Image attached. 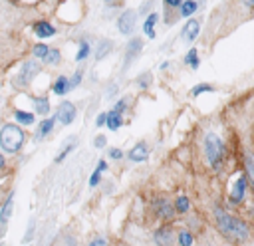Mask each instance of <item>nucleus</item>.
<instances>
[{
	"mask_svg": "<svg viewBox=\"0 0 254 246\" xmlns=\"http://www.w3.org/2000/svg\"><path fill=\"white\" fill-rule=\"evenodd\" d=\"M214 87L210 85V83H198V85H194L192 89H190V95L192 97H196V95H200V93H204V91H212Z\"/></svg>",
	"mask_w": 254,
	"mask_h": 246,
	"instance_id": "28",
	"label": "nucleus"
},
{
	"mask_svg": "<svg viewBox=\"0 0 254 246\" xmlns=\"http://www.w3.org/2000/svg\"><path fill=\"white\" fill-rule=\"evenodd\" d=\"M87 246H107V240H105L103 236H97V238H93Z\"/></svg>",
	"mask_w": 254,
	"mask_h": 246,
	"instance_id": "37",
	"label": "nucleus"
},
{
	"mask_svg": "<svg viewBox=\"0 0 254 246\" xmlns=\"http://www.w3.org/2000/svg\"><path fill=\"white\" fill-rule=\"evenodd\" d=\"M2 167H4V157L0 155V169H2Z\"/></svg>",
	"mask_w": 254,
	"mask_h": 246,
	"instance_id": "45",
	"label": "nucleus"
},
{
	"mask_svg": "<svg viewBox=\"0 0 254 246\" xmlns=\"http://www.w3.org/2000/svg\"><path fill=\"white\" fill-rule=\"evenodd\" d=\"M109 157H111L113 161H119V159L123 157V153H121V149H109Z\"/></svg>",
	"mask_w": 254,
	"mask_h": 246,
	"instance_id": "38",
	"label": "nucleus"
},
{
	"mask_svg": "<svg viewBox=\"0 0 254 246\" xmlns=\"http://www.w3.org/2000/svg\"><path fill=\"white\" fill-rule=\"evenodd\" d=\"M14 117H16L18 123H24V125H32L34 123V113H28V111H22V109H16Z\"/></svg>",
	"mask_w": 254,
	"mask_h": 246,
	"instance_id": "22",
	"label": "nucleus"
},
{
	"mask_svg": "<svg viewBox=\"0 0 254 246\" xmlns=\"http://www.w3.org/2000/svg\"><path fill=\"white\" fill-rule=\"evenodd\" d=\"M67 89H69V79H67L65 75H60V77L54 81V93L64 95V93H67Z\"/></svg>",
	"mask_w": 254,
	"mask_h": 246,
	"instance_id": "18",
	"label": "nucleus"
},
{
	"mask_svg": "<svg viewBox=\"0 0 254 246\" xmlns=\"http://www.w3.org/2000/svg\"><path fill=\"white\" fill-rule=\"evenodd\" d=\"M242 2H244L246 6H252V0H242Z\"/></svg>",
	"mask_w": 254,
	"mask_h": 246,
	"instance_id": "46",
	"label": "nucleus"
},
{
	"mask_svg": "<svg viewBox=\"0 0 254 246\" xmlns=\"http://www.w3.org/2000/svg\"><path fill=\"white\" fill-rule=\"evenodd\" d=\"M135 22H137V14L133 10H125L117 20V28L121 34H131L135 30Z\"/></svg>",
	"mask_w": 254,
	"mask_h": 246,
	"instance_id": "6",
	"label": "nucleus"
},
{
	"mask_svg": "<svg viewBox=\"0 0 254 246\" xmlns=\"http://www.w3.org/2000/svg\"><path fill=\"white\" fill-rule=\"evenodd\" d=\"M34 234V220L30 222V226H28V232H26V236H24V242H30V236Z\"/></svg>",
	"mask_w": 254,
	"mask_h": 246,
	"instance_id": "41",
	"label": "nucleus"
},
{
	"mask_svg": "<svg viewBox=\"0 0 254 246\" xmlns=\"http://www.w3.org/2000/svg\"><path fill=\"white\" fill-rule=\"evenodd\" d=\"M214 220H216L218 230L222 234H226L228 238H234V240H246L248 238V226L240 218H236V216L216 208L214 210Z\"/></svg>",
	"mask_w": 254,
	"mask_h": 246,
	"instance_id": "1",
	"label": "nucleus"
},
{
	"mask_svg": "<svg viewBox=\"0 0 254 246\" xmlns=\"http://www.w3.org/2000/svg\"><path fill=\"white\" fill-rule=\"evenodd\" d=\"M147 145L145 143H137L131 151H129V161H133V163H141V161H147Z\"/></svg>",
	"mask_w": 254,
	"mask_h": 246,
	"instance_id": "13",
	"label": "nucleus"
},
{
	"mask_svg": "<svg viewBox=\"0 0 254 246\" xmlns=\"http://www.w3.org/2000/svg\"><path fill=\"white\" fill-rule=\"evenodd\" d=\"M60 60H62V54H60V50H54V48H50L48 54H46V58H44V62L50 63V65H58Z\"/></svg>",
	"mask_w": 254,
	"mask_h": 246,
	"instance_id": "23",
	"label": "nucleus"
},
{
	"mask_svg": "<svg viewBox=\"0 0 254 246\" xmlns=\"http://www.w3.org/2000/svg\"><path fill=\"white\" fill-rule=\"evenodd\" d=\"M32 101H34L36 111H38L40 115H46V113L50 111V99H48V97H34Z\"/></svg>",
	"mask_w": 254,
	"mask_h": 246,
	"instance_id": "21",
	"label": "nucleus"
},
{
	"mask_svg": "<svg viewBox=\"0 0 254 246\" xmlns=\"http://www.w3.org/2000/svg\"><path fill=\"white\" fill-rule=\"evenodd\" d=\"M196 0H183L181 6H179V16L183 18H190L194 12H196Z\"/></svg>",
	"mask_w": 254,
	"mask_h": 246,
	"instance_id": "16",
	"label": "nucleus"
},
{
	"mask_svg": "<svg viewBox=\"0 0 254 246\" xmlns=\"http://www.w3.org/2000/svg\"><path fill=\"white\" fill-rule=\"evenodd\" d=\"M87 56H89V44H87V42H81V44H79V50H77V54H75V62H83Z\"/></svg>",
	"mask_w": 254,
	"mask_h": 246,
	"instance_id": "27",
	"label": "nucleus"
},
{
	"mask_svg": "<svg viewBox=\"0 0 254 246\" xmlns=\"http://www.w3.org/2000/svg\"><path fill=\"white\" fill-rule=\"evenodd\" d=\"M81 75H83V71H81V69H77V71L73 73V77L69 79V89H73V87H77V85L81 83Z\"/></svg>",
	"mask_w": 254,
	"mask_h": 246,
	"instance_id": "31",
	"label": "nucleus"
},
{
	"mask_svg": "<svg viewBox=\"0 0 254 246\" xmlns=\"http://www.w3.org/2000/svg\"><path fill=\"white\" fill-rule=\"evenodd\" d=\"M153 240H155L157 246H171L173 244V230L169 226H161V228L155 230Z\"/></svg>",
	"mask_w": 254,
	"mask_h": 246,
	"instance_id": "9",
	"label": "nucleus"
},
{
	"mask_svg": "<svg viewBox=\"0 0 254 246\" xmlns=\"http://www.w3.org/2000/svg\"><path fill=\"white\" fill-rule=\"evenodd\" d=\"M38 73H40V63H38L36 60H28V62H24L22 69L18 71L14 83H16V85H28Z\"/></svg>",
	"mask_w": 254,
	"mask_h": 246,
	"instance_id": "4",
	"label": "nucleus"
},
{
	"mask_svg": "<svg viewBox=\"0 0 254 246\" xmlns=\"http://www.w3.org/2000/svg\"><path fill=\"white\" fill-rule=\"evenodd\" d=\"M73 119H75V105H73L71 101H64V103L58 107L54 121H58V123H62V125H69Z\"/></svg>",
	"mask_w": 254,
	"mask_h": 246,
	"instance_id": "5",
	"label": "nucleus"
},
{
	"mask_svg": "<svg viewBox=\"0 0 254 246\" xmlns=\"http://www.w3.org/2000/svg\"><path fill=\"white\" fill-rule=\"evenodd\" d=\"M34 34L38 38H50L56 34V28L50 24V22H36L34 24Z\"/></svg>",
	"mask_w": 254,
	"mask_h": 246,
	"instance_id": "14",
	"label": "nucleus"
},
{
	"mask_svg": "<svg viewBox=\"0 0 254 246\" xmlns=\"http://www.w3.org/2000/svg\"><path fill=\"white\" fill-rule=\"evenodd\" d=\"M157 20H159V14L157 12H151L149 16H147V20H145V24H143V28H145V34L149 36V38H155V24H157Z\"/></svg>",
	"mask_w": 254,
	"mask_h": 246,
	"instance_id": "17",
	"label": "nucleus"
},
{
	"mask_svg": "<svg viewBox=\"0 0 254 246\" xmlns=\"http://www.w3.org/2000/svg\"><path fill=\"white\" fill-rule=\"evenodd\" d=\"M153 4H155V0H147V2H143V4L139 6V12H141V14H147V12H151Z\"/></svg>",
	"mask_w": 254,
	"mask_h": 246,
	"instance_id": "35",
	"label": "nucleus"
},
{
	"mask_svg": "<svg viewBox=\"0 0 254 246\" xmlns=\"http://www.w3.org/2000/svg\"><path fill=\"white\" fill-rule=\"evenodd\" d=\"M24 131L14 125V123H6L2 129H0V145L6 153H16L22 149L24 145Z\"/></svg>",
	"mask_w": 254,
	"mask_h": 246,
	"instance_id": "2",
	"label": "nucleus"
},
{
	"mask_svg": "<svg viewBox=\"0 0 254 246\" xmlns=\"http://www.w3.org/2000/svg\"><path fill=\"white\" fill-rule=\"evenodd\" d=\"M52 129H54V119H44L42 123H40V127H38V139H44V137H48L50 133H52Z\"/></svg>",
	"mask_w": 254,
	"mask_h": 246,
	"instance_id": "19",
	"label": "nucleus"
},
{
	"mask_svg": "<svg viewBox=\"0 0 254 246\" xmlns=\"http://www.w3.org/2000/svg\"><path fill=\"white\" fill-rule=\"evenodd\" d=\"M244 194H246V179L244 177H238L236 183H234V186H232V192H230V202L232 204H240L242 198H244Z\"/></svg>",
	"mask_w": 254,
	"mask_h": 246,
	"instance_id": "8",
	"label": "nucleus"
},
{
	"mask_svg": "<svg viewBox=\"0 0 254 246\" xmlns=\"http://www.w3.org/2000/svg\"><path fill=\"white\" fill-rule=\"evenodd\" d=\"M115 93H117V85H115V83H113V85H111V87H109V89H107V93H105V97H113V95H115Z\"/></svg>",
	"mask_w": 254,
	"mask_h": 246,
	"instance_id": "42",
	"label": "nucleus"
},
{
	"mask_svg": "<svg viewBox=\"0 0 254 246\" xmlns=\"http://www.w3.org/2000/svg\"><path fill=\"white\" fill-rule=\"evenodd\" d=\"M192 242H194V238H192V234L189 230H181L179 232V246H192Z\"/></svg>",
	"mask_w": 254,
	"mask_h": 246,
	"instance_id": "25",
	"label": "nucleus"
},
{
	"mask_svg": "<svg viewBox=\"0 0 254 246\" xmlns=\"http://www.w3.org/2000/svg\"><path fill=\"white\" fill-rule=\"evenodd\" d=\"M105 125H107L111 131H117V129L123 125V117H121V113H117L115 109H111L109 113H105Z\"/></svg>",
	"mask_w": 254,
	"mask_h": 246,
	"instance_id": "15",
	"label": "nucleus"
},
{
	"mask_svg": "<svg viewBox=\"0 0 254 246\" xmlns=\"http://www.w3.org/2000/svg\"><path fill=\"white\" fill-rule=\"evenodd\" d=\"M12 204H14V192H10V194H8L6 202H4V204H2V208H0V232H4V228H6L8 220H10Z\"/></svg>",
	"mask_w": 254,
	"mask_h": 246,
	"instance_id": "11",
	"label": "nucleus"
},
{
	"mask_svg": "<svg viewBox=\"0 0 254 246\" xmlns=\"http://www.w3.org/2000/svg\"><path fill=\"white\" fill-rule=\"evenodd\" d=\"M95 125H97V127H101V125H105V113H101V115L97 117V121H95Z\"/></svg>",
	"mask_w": 254,
	"mask_h": 246,
	"instance_id": "43",
	"label": "nucleus"
},
{
	"mask_svg": "<svg viewBox=\"0 0 254 246\" xmlns=\"http://www.w3.org/2000/svg\"><path fill=\"white\" fill-rule=\"evenodd\" d=\"M137 83H139L141 87H149V85H151V73H143V75L137 79Z\"/></svg>",
	"mask_w": 254,
	"mask_h": 246,
	"instance_id": "34",
	"label": "nucleus"
},
{
	"mask_svg": "<svg viewBox=\"0 0 254 246\" xmlns=\"http://www.w3.org/2000/svg\"><path fill=\"white\" fill-rule=\"evenodd\" d=\"M189 208H190V202H189L187 196H179V198L175 200V210H177V212H187Z\"/></svg>",
	"mask_w": 254,
	"mask_h": 246,
	"instance_id": "26",
	"label": "nucleus"
},
{
	"mask_svg": "<svg viewBox=\"0 0 254 246\" xmlns=\"http://www.w3.org/2000/svg\"><path fill=\"white\" fill-rule=\"evenodd\" d=\"M95 171H99V173L107 171V163H105V161H99V165H97V169H95Z\"/></svg>",
	"mask_w": 254,
	"mask_h": 246,
	"instance_id": "44",
	"label": "nucleus"
},
{
	"mask_svg": "<svg viewBox=\"0 0 254 246\" xmlns=\"http://www.w3.org/2000/svg\"><path fill=\"white\" fill-rule=\"evenodd\" d=\"M153 206H155V212H157L161 218H173V216H175V206H173L169 200H165V198H157Z\"/></svg>",
	"mask_w": 254,
	"mask_h": 246,
	"instance_id": "10",
	"label": "nucleus"
},
{
	"mask_svg": "<svg viewBox=\"0 0 254 246\" xmlns=\"http://www.w3.org/2000/svg\"><path fill=\"white\" fill-rule=\"evenodd\" d=\"M48 50H50L48 44H36V46H34V56L40 58V60H44L46 54H48Z\"/></svg>",
	"mask_w": 254,
	"mask_h": 246,
	"instance_id": "29",
	"label": "nucleus"
},
{
	"mask_svg": "<svg viewBox=\"0 0 254 246\" xmlns=\"http://www.w3.org/2000/svg\"><path fill=\"white\" fill-rule=\"evenodd\" d=\"M93 145H95L97 149H101V147H105V137H103V135H97V137L93 139Z\"/></svg>",
	"mask_w": 254,
	"mask_h": 246,
	"instance_id": "39",
	"label": "nucleus"
},
{
	"mask_svg": "<svg viewBox=\"0 0 254 246\" xmlns=\"http://www.w3.org/2000/svg\"><path fill=\"white\" fill-rule=\"evenodd\" d=\"M141 50H143V40L141 38H133L127 44V48H125V63H123V69L131 65V62L141 54Z\"/></svg>",
	"mask_w": 254,
	"mask_h": 246,
	"instance_id": "7",
	"label": "nucleus"
},
{
	"mask_svg": "<svg viewBox=\"0 0 254 246\" xmlns=\"http://www.w3.org/2000/svg\"><path fill=\"white\" fill-rule=\"evenodd\" d=\"M105 2H113V0H105Z\"/></svg>",
	"mask_w": 254,
	"mask_h": 246,
	"instance_id": "47",
	"label": "nucleus"
},
{
	"mask_svg": "<svg viewBox=\"0 0 254 246\" xmlns=\"http://www.w3.org/2000/svg\"><path fill=\"white\" fill-rule=\"evenodd\" d=\"M111 48H113V44H111L109 40L99 42V44H97V52H95V60H103V58L111 52Z\"/></svg>",
	"mask_w": 254,
	"mask_h": 246,
	"instance_id": "20",
	"label": "nucleus"
},
{
	"mask_svg": "<svg viewBox=\"0 0 254 246\" xmlns=\"http://www.w3.org/2000/svg\"><path fill=\"white\" fill-rule=\"evenodd\" d=\"M181 2H183V0H165V6H167V8H179Z\"/></svg>",
	"mask_w": 254,
	"mask_h": 246,
	"instance_id": "40",
	"label": "nucleus"
},
{
	"mask_svg": "<svg viewBox=\"0 0 254 246\" xmlns=\"http://www.w3.org/2000/svg\"><path fill=\"white\" fill-rule=\"evenodd\" d=\"M204 155H206V161L214 169H220L222 159H224V145H222V141H220L218 135L208 133L204 137Z\"/></svg>",
	"mask_w": 254,
	"mask_h": 246,
	"instance_id": "3",
	"label": "nucleus"
},
{
	"mask_svg": "<svg viewBox=\"0 0 254 246\" xmlns=\"http://www.w3.org/2000/svg\"><path fill=\"white\" fill-rule=\"evenodd\" d=\"M198 32H200V24H198L196 20H189V22L185 24V28H183V38L190 44V42L198 36Z\"/></svg>",
	"mask_w": 254,
	"mask_h": 246,
	"instance_id": "12",
	"label": "nucleus"
},
{
	"mask_svg": "<svg viewBox=\"0 0 254 246\" xmlns=\"http://www.w3.org/2000/svg\"><path fill=\"white\" fill-rule=\"evenodd\" d=\"M73 147H75V143H73V141H71L69 145H65V147H64V149H62V151L58 153V157H56V163H62V161H64V159L67 157V153H69V151H71Z\"/></svg>",
	"mask_w": 254,
	"mask_h": 246,
	"instance_id": "30",
	"label": "nucleus"
},
{
	"mask_svg": "<svg viewBox=\"0 0 254 246\" xmlns=\"http://www.w3.org/2000/svg\"><path fill=\"white\" fill-rule=\"evenodd\" d=\"M127 105H129V99H127V97H123V99H119V101L115 103V107H113V109H115L117 113H123V111L127 109Z\"/></svg>",
	"mask_w": 254,
	"mask_h": 246,
	"instance_id": "33",
	"label": "nucleus"
},
{
	"mask_svg": "<svg viewBox=\"0 0 254 246\" xmlns=\"http://www.w3.org/2000/svg\"><path fill=\"white\" fill-rule=\"evenodd\" d=\"M185 63L190 65L192 69L198 67V56H196V50H194V48H190V50L187 52V56H185Z\"/></svg>",
	"mask_w": 254,
	"mask_h": 246,
	"instance_id": "24",
	"label": "nucleus"
},
{
	"mask_svg": "<svg viewBox=\"0 0 254 246\" xmlns=\"http://www.w3.org/2000/svg\"><path fill=\"white\" fill-rule=\"evenodd\" d=\"M246 175H248V181L252 183L254 181V165H252V157L250 155L246 157Z\"/></svg>",
	"mask_w": 254,
	"mask_h": 246,
	"instance_id": "32",
	"label": "nucleus"
},
{
	"mask_svg": "<svg viewBox=\"0 0 254 246\" xmlns=\"http://www.w3.org/2000/svg\"><path fill=\"white\" fill-rule=\"evenodd\" d=\"M99 179H101V173L99 171H93L91 177H89V186H97L99 184Z\"/></svg>",
	"mask_w": 254,
	"mask_h": 246,
	"instance_id": "36",
	"label": "nucleus"
}]
</instances>
